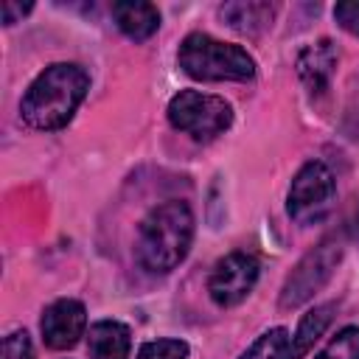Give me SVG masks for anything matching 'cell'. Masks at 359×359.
I'll use <instances>...</instances> for the list:
<instances>
[{"mask_svg":"<svg viewBox=\"0 0 359 359\" xmlns=\"http://www.w3.org/2000/svg\"><path fill=\"white\" fill-rule=\"evenodd\" d=\"M168 121L194 140H213L233 123V107L210 93L182 90L168 101Z\"/></svg>","mask_w":359,"mask_h":359,"instance_id":"obj_4","label":"cell"},{"mask_svg":"<svg viewBox=\"0 0 359 359\" xmlns=\"http://www.w3.org/2000/svg\"><path fill=\"white\" fill-rule=\"evenodd\" d=\"M258 272H261V266H258L255 255H250V252L224 255L222 261H216V266L208 278L210 300L216 306H224V309L241 303L252 292V286L258 280Z\"/></svg>","mask_w":359,"mask_h":359,"instance_id":"obj_7","label":"cell"},{"mask_svg":"<svg viewBox=\"0 0 359 359\" xmlns=\"http://www.w3.org/2000/svg\"><path fill=\"white\" fill-rule=\"evenodd\" d=\"M334 20L353 36H359V3H337L334 6Z\"/></svg>","mask_w":359,"mask_h":359,"instance_id":"obj_18","label":"cell"},{"mask_svg":"<svg viewBox=\"0 0 359 359\" xmlns=\"http://www.w3.org/2000/svg\"><path fill=\"white\" fill-rule=\"evenodd\" d=\"M278 6L275 3H261V0H247V3H224L219 8L222 20L236 28L238 34H261L264 28H269V22L275 20Z\"/></svg>","mask_w":359,"mask_h":359,"instance_id":"obj_12","label":"cell"},{"mask_svg":"<svg viewBox=\"0 0 359 359\" xmlns=\"http://www.w3.org/2000/svg\"><path fill=\"white\" fill-rule=\"evenodd\" d=\"M0 11H3V22H6V25H11V22H17L22 14H28V11H31V3H14V0H3Z\"/></svg>","mask_w":359,"mask_h":359,"instance_id":"obj_19","label":"cell"},{"mask_svg":"<svg viewBox=\"0 0 359 359\" xmlns=\"http://www.w3.org/2000/svg\"><path fill=\"white\" fill-rule=\"evenodd\" d=\"M112 20L115 25L135 42L149 39L157 28H160V11L151 3H140V0H123L112 6Z\"/></svg>","mask_w":359,"mask_h":359,"instance_id":"obj_11","label":"cell"},{"mask_svg":"<svg viewBox=\"0 0 359 359\" xmlns=\"http://www.w3.org/2000/svg\"><path fill=\"white\" fill-rule=\"evenodd\" d=\"M356 236H359V216H356Z\"/></svg>","mask_w":359,"mask_h":359,"instance_id":"obj_20","label":"cell"},{"mask_svg":"<svg viewBox=\"0 0 359 359\" xmlns=\"http://www.w3.org/2000/svg\"><path fill=\"white\" fill-rule=\"evenodd\" d=\"M3 359H34V345L25 331H14L3 339Z\"/></svg>","mask_w":359,"mask_h":359,"instance_id":"obj_17","label":"cell"},{"mask_svg":"<svg viewBox=\"0 0 359 359\" xmlns=\"http://www.w3.org/2000/svg\"><path fill=\"white\" fill-rule=\"evenodd\" d=\"M337 62H339L337 45H334L331 39H317V42L306 45V48L297 53L294 67H297L300 81L309 87V93L320 95V93L328 87V81H331V76H334Z\"/></svg>","mask_w":359,"mask_h":359,"instance_id":"obj_9","label":"cell"},{"mask_svg":"<svg viewBox=\"0 0 359 359\" xmlns=\"http://www.w3.org/2000/svg\"><path fill=\"white\" fill-rule=\"evenodd\" d=\"M337 196V182L334 174L325 163L320 160H309L292 180L289 185V196H286V210L294 222L300 224H314L320 222Z\"/></svg>","mask_w":359,"mask_h":359,"instance_id":"obj_6","label":"cell"},{"mask_svg":"<svg viewBox=\"0 0 359 359\" xmlns=\"http://www.w3.org/2000/svg\"><path fill=\"white\" fill-rule=\"evenodd\" d=\"M132 334L118 320H98L87 331V353L90 359H129Z\"/></svg>","mask_w":359,"mask_h":359,"instance_id":"obj_10","label":"cell"},{"mask_svg":"<svg viewBox=\"0 0 359 359\" xmlns=\"http://www.w3.org/2000/svg\"><path fill=\"white\" fill-rule=\"evenodd\" d=\"M314 359H359V328H342Z\"/></svg>","mask_w":359,"mask_h":359,"instance_id":"obj_15","label":"cell"},{"mask_svg":"<svg viewBox=\"0 0 359 359\" xmlns=\"http://www.w3.org/2000/svg\"><path fill=\"white\" fill-rule=\"evenodd\" d=\"M194 241V213L185 202L168 199L149 210L137 233V261L149 272H171Z\"/></svg>","mask_w":359,"mask_h":359,"instance_id":"obj_2","label":"cell"},{"mask_svg":"<svg viewBox=\"0 0 359 359\" xmlns=\"http://www.w3.org/2000/svg\"><path fill=\"white\" fill-rule=\"evenodd\" d=\"M339 258H342V244L337 236H328L314 250H309L280 289V309H297L306 300H311L314 292H320L328 283Z\"/></svg>","mask_w":359,"mask_h":359,"instance_id":"obj_5","label":"cell"},{"mask_svg":"<svg viewBox=\"0 0 359 359\" xmlns=\"http://www.w3.org/2000/svg\"><path fill=\"white\" fill-rule=\"evenodd\" d=\"M135 359H188V342L182 339H151L143 342Z\"/></svg>","mask_w":359,"mask_h":359,"instance_id":"obj_16","label":"cell"},{"mask_svg":"<svg viewBox=\"0 0 359 359\" xmlns=\"http://www.w3.org/2000/svg\"><path fill=\"white\" fill-rule=\"evenodd\" d=\"M177 62L182 73L196 81H247L255 76V59L241 45L208 34H188L180 45Z\"/></svg>","mask_w":359,"mask_h":359,"instance_id":"obj_3","label":"cell"},{"mask_svg":"<svg viewBox=\"0 0 359 359\" xmlns=\"http://www.w3.org/2000/svg\"><path fill=\"white\" fill-rule=\"evenodd\" d=\"M90 90V76L81 65L56 62L48 65L25 90L20 101V115L31 129L53 132L70 123L79 104Z\"/></svg>","mask_w":359,"mask_h":359,"instance_id":"obj_1","label":"cell"},{"mask_svg":"<svg viewBox=\"0 0 359 359\" xmlns=\"http://www.w3.org/2000/svg\"><path fill=\"white\" fill-rule=\"evenodd\" d=\"M42 339L48 348L53 351H65V348H73L84 328H87V311L79 300L73 297H62V300H53L45 314H42Z\"/></svg>","mask_w":359,"mask_h":359,"instance_id":"obj_8","label":"cell"},{"mask_svg":"<svg viewBox=\"0 0 359 359\" xmlns=\"http://www.w3.org/2000/svg\"><path fill=\"white\" fill-rule=\"evenodd\" d=\"M331 317H334V303H323V306H314L311 311H306L300 325H297V331L292 334L286 359H303L311 351V345L323 337V331L328 328Z\"/></svg>","mask_w":359,"mask_h":359,"instance_id":"obj_13","label":"cell"},{"mask_svg":"<svg viewBox=\"0 0 359 359\" xmlns=\"http://www.w3.org/2000/svg\"><path fill=\"white\" fill-rule=\"evenodd\" d=\"M289 342H292V337H289V331L286 328H269V331H264L238 359H286V353H289Z\"/></svg>","mask_w":359,"mask_h":359,"instance_id":"obj_14","label":"cell"}]
</instances>
